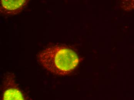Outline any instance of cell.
I'll return each instance as SVG.
<instances>
[{
    "label": "cell",
    "mask_w": 134,
    "mask_h": 100,
    "mask_svg": "<svg viewBox=\"0 0 134 100\" xmlns=\"http://www.w3.org/2000/svg\"><path fill=\"white\" fill-rule=\"evenodd\" d=\"M42 65L51 73L65 75L71 72L79 63L77 55L64 46L55 45L47 48L38 56Z\"/></svg>",
    "instance_id": "cell-1"
},
{
    "label": "cell",
    "mask_w": 134,
    "mask_h": 100,
    "mask_svg": "<svg viewBox=\"0 0 134 100\" xmlns=\"http://www.w3.org/2000/svg\"><path fill=\"white\" fill-rule=\"evenodd\" d=\"M2 100H24V97L16 85L13 74L5 75L2 87Z\"/></svg>",
    "instance_id": "cell-2"
},
{
    "label": "cell",
    "mask_w": 134,
    "mask_h": 100,
    "mask_svg": "<svg viewBox=\"0 0 134 100\" xmlns=\"http://www.w3.org/2000/svg\"><path fill=\"white\" fill-rule=\"evenodd\" d=\"M29 0H1V12L6 15L18 14L27 4Z\"/></svg>",
    "instance_id": "cell-3"
},
{
    "label": "cell",
    "mask_w": 134,
    "mask_h": 100,
    "mask_svg": "<svg viewBox=\"0 0 134 100\" xmlns=\"http://www.w3.org/2000/svg\"><path fill=\"white\" fill-rule=\"evenodd\" d=\"M120 6L125 10H134V0H120Z\"/></svg>",
    "instance_id": "cell-4"
}]
</instances>
